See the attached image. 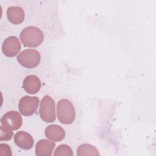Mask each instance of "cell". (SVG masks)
<instances>
[{
	"instance_id": "cell-1",
	"label": "cell",
	"mask_w": 156,
	"mask_h": 156,
	"mask_svg": "<svg viewBox=\"0 0 156 156\" xmlns=\"http://www.w3.org/2000/svg\"><path fill=\"white\" fill-rule=\"evenodd\" d=\"M20 38L24 46L36 48L43 41L44 34L39 28L32 26L23 29Z\"/></svg>"
},
{
	"instance_id": "cell-2",
	"label": "cell",
	"mask_w": 156,
	"mask_h": 156,
	"mask_svg": "<svg viewBox=\"0 0 156 156\" xmlns=\"http://www.w3.org/2000/svg\"><path fill=\"white\" fill-rule=\"evenodd\" d=\"M58 121L63 124L73 123L76 118V112L72 103L66 99L60 100L57 104Z\"/></svg>"
},
{
	"instance_id": "cell-3",
	"label": "cell",
	"mask_w": 156,
	"mask_h": 156,
	"mask_svg": "<svg viewBox=\"0 0 156 156\" xmlns=\"http://www.w3.org/2000/svg\"><path fill=\"white\" fill-rule=\"evenodd\" d=\"M18 63L26 68H34L37 67L41 61V55L35 49H25L20 52L17 57Z\"/></svg>"
},
{
	"instance_id": "cell-4",
	"label": "cell",
	"mask_w": 156,
	"mask_h": 156,
	"mask_svg": "<svg viewBox=\"0 0 156 156\" xmlns=\"http://www.w3.org/2000/svg\"><path fill=\"white\" fill-rule=\"evenodd\" d=\"M40 116L46 122H52L55 120V102L52 98L48 96H44L40 102Z\"/></svg>"
},
{
	"instance_id": "cell-5",
	"label": "cell",
	"mask_w": 156,
	"mask_h": 156,
	"mask_svg": "<svg viewBox=\"0 0 156 156\" xmlns=\"http://www.w3.org/2000/svg\"><path fill=\"white\" fill-rule=\"evenodd\" d=\"M39 102V99L37 96H23L18 103V109L20 113L26 116L33 115L38 107Z\"/></svg>"
},
{
	"instance_id": "cell-6",
	"label": "cell",
	"mask_w": 156,
	"mask_h": 156,
	"mask_svg": "<svg viewBox=\"0 0 156 156\" xmlns=\"http://www.w3.org/2000/svg\"><path fill=\"white\" fill-rule=\"evenodd\" d=\"M1 122L2 126L12 130H15L21 127L23 119L18 112L12 110L5 113L1 117Z\"/></svg>"
},
{
	"instance_id": "cell-7",
	"label": "cell",
	"mask_w": 156,
	"mask_h": 156,
	"mask_svg": "<svg viewBox=\"0 0 156 156\" xmlns=\"http://www.w3.org/2000/svg\"><path fill=\"white\" fill-rule=\"evenodd\" d=\"M21 48L19 39L15 36H10L4 41L2 45V51L5 56L12 57L20 52Z\"/></svg>"
},
{
	"instance_id": "cell-8",
	"label": "cell",
	"mask_w": 156,
	"mask_h": 156,
	"mask_svg": "<svg viewBox=\"0 0 156 156\" xmlns=\"http://www.w3.org/2000/svg\"><path fill=\"white\" fill-rule=\"evenodd\" d=\"M14 142L16 146L24 150L30 149L34 143L32 135L23 130L18 131L15 134Z\"/></svg>"
},
{
	"instance_id": "cell-9",
	"label": "cell",
	"mask_w": 156,
	"mask_h": 156,
	"mask_svg": "<svg viewBox=\"0 0 156 156\" xmlns=\"http://www.w3.org/2000/svg\"><path fill=\"white\" fill-rule=\"evenodd\" d=\"M23 88L25 91L29 94H35L40 90L41 81L40 79L35 75L27 76L23 80Z\"/></svg>"
},
{
	"instance_id": "cell-10",
	"label": "cell",
	"mask_w": 156,
	"mask_h": 156,
	"mask_svg": "<svg viewBox=\"0 0 156 156\" xmlns=\"http://www.w3.org/2000/svg\"><path fill=\"white\" fill-rule=\"evenodd\" d=\"M44 134L47 138L55 142L61 141L65 136L64 129L57 124H51L46 127Z\"/></svg>"
},
{
	"instance_id": "cell-11",
	"label": "cell",
	"mask_w": 156,
	"mask_h": 156,
	"mask_svg": "<svg viewBox=\"0 0 156 156\" xmlns=\"http://www.w3.org/2000/svg\"><path fill=\"white\" fill-rule=\"evenodd\" d=\"M55 146V144L53 141L45 139L41 140L36 144L35 154L37 156H51Z\"/></svg>"
},
{
	"instance_id": "cell-12",
	"label": "cell",
	"mask_w": 156,
	"mask_h": 156,
	"mask_svg": "<svg viewBox=\"0 0 156 156\" xmlns=\"http://www.w3.org/2000/svg\"><path fill=\"white\" fill-rule=\"evenodd\" d=\"M6 14L9 21L14 24H20L24 20V12L21 7L18 6L9 7Z\"/></svg>"
},
{
	"instance_id": "cell-13",
	"label": "cell",
	"mask_w": 156,
	"mask_h": 156,
	"mask_svg": "<svg viewBox=\"0 0 156 156\" xmlns=\"http://www.w3.org/2000/svg\"><path fill=\"white\" fill-rule=\"evenodd\" d=\"M77 155L78 156L84 155H100L98 150L93 146L89 144H82L80 145L77 149Z\"/></svg>"
},
{
	"instance_id": "cell-14",
	"label": "cell",
	"mask_w": 156,
	"mask_h": 156,
	"mask_svg": "<svg viewBox=\"0 0 156 156\" xmlns=\"http://www.w3.org/2000/svg\"><path fill=\"white\" fill-rule=\"evenodd\" d=\"M54 156L68 155L73 156V152L71 148L66 144H60L55 150L54 153Z\"/></svg>"
},
{
	"instance_id": "cell-15",
	"label": "cell",
	"mask_w": 156,
	"mask_h": 156,
	"mask_svg": "<svg viewBox=\"0 0 156 156\" xmlns=\"http://www.w3.org/2000/svg\"><path fill=\"white\" fill-rule=\"evenodd\" d=\"M13 135L12 130L4 126H0V141H8L12 139Z\"/></svg>"
},
{
	"instance_id": "cell-16",
	"label": "cell",
	"mask_w": 156,
	"mask_h": 156,
	"mask_svg": "<svg viewBox=\"0 0 156 156\" xmlns=\"http://www.w3.org/2000/svg\"><path fill=\"white\" fill-rule=\"evenodd\" d=\"M1 155L2 156H12V151L10 146L6 143L0 144Z\"/></svg>"
}]
</instances>
